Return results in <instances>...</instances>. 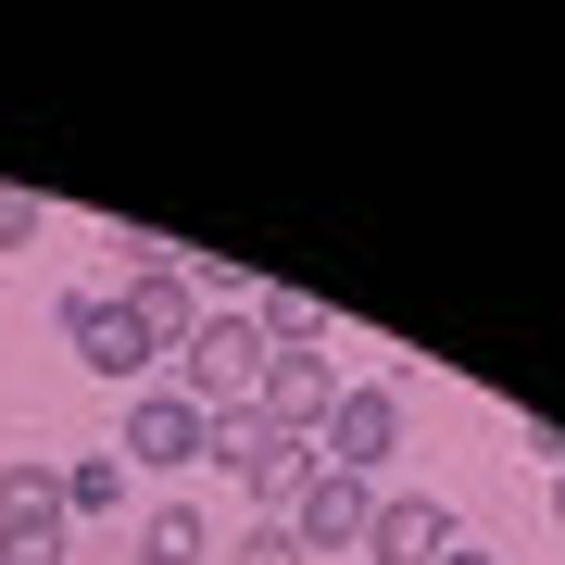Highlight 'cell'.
<instances>
[{"label":"cell","instance_id":"6da1fadb","mask_svg":"<svg viewBox=\"0 0 565 565\" xmlns=\"http://www.w3.org/2000/svg\"><path fill=\"white\" fill-rule=\"evenodd\" d=\"M264 327H252V302H226V315H202V340H189L177 364H163V390H189L202 415H252V390H264Z\"/></svg>","mask_w":565,"mask_h":565},{"label":"cell","instance_id":"7a4b0ae2","mask_svg":"<svg viewBox=\"0 0 565 565\" xmlns=\"http://www.w3.org/2000/svg\"><path fill=\"white\" fill-rule=\"evenodd\" d=\"M114 465L126 478H177V465H214V415L189 390H126V427H114Z\"/></svg>","mask_w":565,"mask_h":565},{"label":"cell","instance_id":"3957f363","mask_svg":"<svg viewBox=\"0 0 565 565\" xmlns=\"http://www.w3.org/2000/svg\"><path fill=\"white\" fill-rule=\"evenodd\" d=\"M214 465L239 478L252 515H289V490L315 478V440H289L277 415H214Z\"/></svg>","mask_w":565,"mask_h":565},{"label":"cell","instance_id":"277c9868","mask_svg":"<svg viewBox=\"0 0 565 565\" xmlns=\"http://www.w3.org/2000/svg\"><path fill=\"white\" fill-rule=\"evenodd\" d=\"M390 452H403V377H340V415L315 427V465H340V478H377Z\"/></svg>","mask_w":565,"mask_h":565},{"label":"cell","instance_id":"5b68a950","mask_svg":"<svg viewBox=\"0 0 565 565\" xmlns=\"http://www.w3.org/2000/svg\"><path fill=\"white\" fill-rule=\"evenodd\" d=\"M364 515H377V478H340V465H315L302 490H289V541H302V565L315 553H364Z\"/></svg>","mask_w":565,"mask_h":565},{"label":"cell","instance_id":"8992f818","mask_svg":"<svg viewBox=\"0 0 565 565\" xmlns=\"http://www.w3.org/2000/svg\"><path fill=\"white\" fill-rule=\"evenodd\" d=\"M63 340H76L88 377H114V390H151V352H139V327H126L114 289H63Z\"/></svg>","mask_w":565,"mask_h":565},{"label":"cell","instance_id":"52a82bcc","mask_svg":"<svg viewBox=\"0 0 565 565\" xmlns=\"http://www.w3.org/2000/svg\"><path fill=\"white\" fill-rule=\"evenodd\" d=\"M0 553H63V465L51 452L0 465Z\"/></svg>","mask_w":565,"mask_h":565},{"label":"cell","instance_id":"ba28073f","mask_svg":"<svg viewBox=\"0 0 565 565\" xmlns=\"http://www.w3.org/2000/svg\"><path fill=\"white\" fill-rule=\"evenodd\" d=\"M452 541H465V527H452L440 490H377V515H364V553H377V565H440Z\"/></svg>","mask_w":565,"mask_h":565},{"label":"cell","instance_id":"9c48e42d","mask_svg":"<svg viewBox=\"0 0 565 565\" xmlns=\"http://www.w3.org/2000/svg\"><path fill=\"white\" fill-rule=\"evenodd\" d=\"M252 415H277L289 440H315V427L340 415V364H327V352H277V364H264V390H252Z\"/></svg>","mask_w":565,"mask_h":565},{"label":"cell","instance_id":"30bf717a","mask_svg":"<svg viewBox=\"0 0 565 565\" xmlns=\"http://www.w3.org/2000/svg\"><path fill=\"white\" fill-rule=\"evenodd\" d=\"M126 565H214V515L202 503H151L139 541H126Z\"/></svg>","mask_w":565,"mask_h":565},{"label":"cell","instance_id":"8fae6325","mask_svg":"<svg viewBox=\"0 0 565 565\" xmlns=\"http://www.w3.org/2000/svg\"><path fill=\"white\" fill-rule=\"evenodd\" d=\"M126 490H139V478H126L114 452H76V465H63V527H102V515H126Z\"/></svg>","mask_w":565,"mask_h":565},{"label":"cell","instance_id":"7c38bea8","mask_svg":"<svg viewBox=\"0 0 565 565\" xmlns=\"http://www.w3.org/2000/svg\"><path fill=\"white\" fill-rule=\"evenodd\" d=\"M252 327H264V352H327V302L315 289H252Z\"/></svg>","mask_w":565,"mask_h":565},{"label":"cell","instance_id":"4fadbf2b","mask_svg":"<svg viewBox=\"0 0 565 565\" xmlns=\"http://www.w3.org/2000/svg\"><path fill=\"white\" fill-rule=\"evenodd\" d=\"M102 239L126 252V277H189V264H202L189 239H163V226H102Z\"/></svg>","mask_w":565,"mask_h":565},{"label":"cell","instance_id":"5bb4252c","mask_svg":"<svg viewBox=\"0 0 565 565\" xmlns=\"http://www.w3.org/2000/svg\"><path fill=\"white\" fill-rule=\"evenodd\" d=\"M214 565H302V541L277 515H239V541H214Z\"/></svg>","mask_w":565,"mask_h":565},{"label":"cell","instance_id":"9a60e30c","mask_svg":"<svg viewBox=\"0 0 565 565\" xmlns=\"http://www.w3.org/2000/svg\"><path fill=\"white\" fill-rule=\"evenodd\" d=\"M0 252H39V189H0Z\"/></svg>","mask_w":565,"mask_h":565},{"label":"cell","instance_id":"2e32d148","mask_svg":"<svg viewBox=\"0 0 565 565\" xmlns=\"http://www.w3.org/2000/svg\"><path fill=\"white\" fill-rule=\"evenodd\" d=\"M440 565H503V553H465V541H452V553H440Z\"/></svg>","mask_w":565,"mask_h":565},{"label":"cell","instance_id":"e0dca14e","mask_svg":"<svg viewBox=\"0 0 565 565\" xmlns=\"http://www.w3.org/2000/svg\"><path fill=\"white\" fill-rule=\"evenodd\" d=\"M0 565H63V553H0Z\"/></svg>","mask_w":565,"mask_h":565},{"label":"cell","instance_id":"ac0fdd59","mask_svg":"<svg viewBox=\"0 0 565 565\" xmlns=\"http://www.w3.org/2000/svg\"><path fill=\"white\" fill-rule=\"evenodd\" d=\"M553 527H565V478H553Z\"/></svg>","mask_w":565,"mask_h":565}]
</instances>
